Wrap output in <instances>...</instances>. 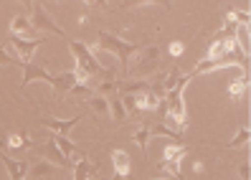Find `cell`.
Here are the masks:
<instances>
[{"label":"cell","mask_w":251,"mask_h":180,"mask_svg":"<svg viewBox=\"0 0 251 180\" xmlns=\"http://www.w3.org/2000/svg\"><path fill=\"white\" fill-rule=\"evenodd\" d=\"M107 99H109V114H112V119H114V122H117V125L127 122V114H125V104H122L120 94H109Z\"/></svg>","instance_id":"ac0fdd59"},{"label":"cell","mask_w":251,"mask_h":180,"mask_svg":"<svg viewBox=\"0 0 251 180\" xmlns=\"http://www.w3.org/2000/svg\"><path fill=\"white\" fill-rule=\"evenodd\" d=\"M94 162H89V157L86 155H81L79 160H76V165H74V175H71V180H86V178H92L94 175Z\"/></svg>","instance_id":"e0dca14e"},{"label":"cell","mask_w":251,"mask_h":180,"mask_svg":"<svg viewBox=\"0 0 251 180\" xmlns=\"http://www.w3.org/2000/svg\"><path fill=\"white\" fill-rule=\"evenodd\" d=\"M10 31H13V36H18V38H33V26H31V21L28 18H23V16H18V18H13L10 21Z\"/></svg>","instance_id":"2e32d148"},{"label":"cell","mask_w":251,"mask_h":180,"mask_svg":"<svg viewBox=\"0 0 251 180\" xmlns=\"http://www.w3.org/2000/svg\"><path fill=\"white\" fill-rule=\"evenodd\" d=\"M51 140H53V145H56L58 150H61V155H64V157H66L69 162H76V160H79V157L84 155L81 150H79L76 145H74V142H71V140L66 137V134H53Z\"/></svg>","instance_id":"7c38bea8"},{"label":"cell","mask_w":251,"mask_h":180,"mask_svg":"<svg viewBox=\"0 0 251 180\" xmlns=\"http://www.w3.org/2000/svg\"><path fill=\"white\" fill-rule=\"evenodd\" d=\"M21 71H23V81H21V89H28V84L41 79V81H46L51 84L53 79V74H49L46 66H36V64H21Z\"/></svg>","instance_id":"ba28073f"},{"label":"cell","mask_w":251,"mask_h":180,"mask_svg":"<svg viewBox=\"0 0 251 180\" xmlns=\"http://www.w3.org/2000/svg\"><path fill=\"white\" fill-rule=\"evenodd\" d=\"M23 180H25V178H23Z\"/></svg>","instance_id":"8d00e7d4"},{"label":"cell","mask_w":251,"mask_h":180,"mask_svg":"<svg viewBox=\"0 0 251 180\" xmlns=\"http://www.w3.org/2000/svg\"><path fill=\"white\" fill-rule=\"evenodd\" d=\"M0 153H8V142H5V137H0Z\"/></svg>","instance_id":"d6a6232c"},{"label":"cell","mask_w":251,"mask_h":180,"mask_svg":"<svg viewBox=\"0 0 251 180\" xmlns=\"http://www.w3.org/2000/svg\"><path fill=\"white\" fill-rule=\"evenodd\" d=\"M86 104H89V109L97 112V114H109V99L101 97V94H92L86 99Z\"/></svg>","instance_id":"cb8c5ba5"},{"label":"cell","mask_w":251,"mask_h":180,"mask_svg":"<svg viewBox=\"0 0 251 180\" xmlns=\"http://www.w3.org/2000/svg\"><path fill=\"white\" fill-rule=\"evenodd\" d=\"M168 51H170V56L178 58V56H183V51H185V43H180V41H173Z\"/></svg>","instance_id":"4dcf8cb0"},{"label":"cell","mask_w":251,"mask_h":180,"mask_svg":"<svg viewBox=\"0 0 251 180\" xmlns=\"http://www.w3.org/2000/svg\"><path fill=\"white\" fill-rule=\"evenodd\" d=\"M86 180H97V178H94V175H92V178H86Z\"/></svg>","instance_id":"e575fe53"},{"label":"cell","mask_w":251,"mask_h":180,"mask_svg":"<svg viewBox=\"0 0 251 180\" xmlns=\"http://www.w3.org/2000/svg\"><path fill=\"white\" fill-rule=\"evenodd\" d=\"M31 26H33V31H43V33H51V36H66V31L61 26H58L46 10H43V5H41V0L36 3L33 0V5H31Z\"/></svg>","instance_id":"277c9868"},{"label":"cell","mask_w":251,"mask_h":180,"mask_svg":"<svg viewBox=\"0 0 251 180\" xmlns=\"http://www.w3.org/2000/svg\"><path fill=\"white\" fill-rule=\"evenodd\" d=\"M56 173H58L56 165H51L49 160H38L33 165H28L25 180H56Z\"/></svg>","instance_id":"9c48e42d"},{"label":"cell","mask_w":251,"mask_h":180,"mask_svg":"<svg viewBox=\"0 0 251 180\" xmlns=\"http://www.w3.org/2000/svg\"><path fill=\"white\" fill-rule=\"evenodd\" d=\"M157 66H160V49L147 46L135 53V64H129V71H137L140 77H145V74H152Z\"/></svg>","instance_id":"5b68a950"},{"label":"cell","mask_w":251,"mask_h":180,"mask_svg":"<svg viewBox=\"0 0 251 180\" xmlns=\"http://www.w3.org/2000/svg\"><path fill=\"white\" fill-rule=\"evenodd\" d=\"M21 3H23V5H28V8H31V5H33V0H21Z\"/></svg>","instance_id":"836d02e7"},{"label":"cell","mask_w":251,"mask_h":180,"mask_svg":"<svg viewBox=\"0 0 251 180\" xmlns=\"http://www.w3.org/2000/svg\"><path fill=\"white\" fill-rule=\"evenodd\" d=\"M81 117L84 114H79V117H71V119H56V117H41L38 119V125L43 127V129H49V132H53V134H66L69 137V132L76 127L79 122H81Z\"/></svg>","instance_id":"8992f818"},{"label":"cell","mask_w":251,"mask_h":180,"mask_svg":"<svg viewBox=\"0 0 251 180\" xmlns=\"http://www.w3.org/2000/svg\"><path fill=\"white\" fill-rule=\"evenodd\" d=\"M38 153H41V160H49L51 165H56V168H69V165H71V162L61 155V150L53 145V140H49L43 147H38Z\"/></svg>","instance_id":"8fae6325"},{"label":"cell","mask_w":251,"mask_h":180,"mask_svg":"<svg viewBox=\"0 0 251 180\" xmlns=\"http://www.w3.org/2000/svg\"><path fill=\"white\" fill-rule=\"evenodd\" d=\"M69 51L74 56V61H76V69H74V77H76L79 84H86L89 79H97L99 84L101 81H114V69L109 66H101L99 58L94 56V51L86 46L81 41H74L69 38Z\"/></svg>","instance_id":"6da1fadb"},{"label":"cell","mask_w":251,"mask_h":180,"mask_svg":"<svg viewBox=\"0 0 251 180\" xmlns=\"http://www.w3.org/2000/svg\"><path fill=\"white\" fill-rule=\"evenodd\" d=\"M178 81H180V69H178V66H173L170 71H165V79H162V92L168 94Z\"/></svg>","instance_id":"4316f807"},{"label":"cell","mask_w":251,"mask_h":180,"mask_svg":"<svg viewBox=\"0 0 251 180\" xmlns=\"http://www.w3.org/2000/svg\"><path fill=\"white\" fill-rule=\"evenodd\" d=\"M41 43H43V38H18V36H13L8 41V46H13V49L18 51V58H21L23 64H31V58L38 51Z\"/></svg>","instance_id":"52a82bcc"},{"label":"cell","mask_w":251,"mask_h":180,"mask_svg":"<svg viewBox=\"0 0 251 180\" xmlns=\"http://www.w3.org/2000/svg\"><path fill=\"white\" fill-rule=\"evenodd\" d=\"M246 89H249V74H244V77H239V79H233V81H231L228 94H231V99L239 102V99L246 94Z\"/></svg>","instance_id":"44dd1931"},{"label":"cell","mask_w":251,"mask_h":180,"mask_svg":"<svg viewBox=\"0 0 251 180\" xmlns=\"http://www.w3.org/2000/svg\"><path fill=\"white\" fill-rule=\"evenodd\" d=\"M74 84H76L74 69H71V71H58V74H53V79H51V89H53L56 99H61L66 92H71V86H74Z\"/></svg>","instance_id":"30bf717a"},{"label":"cell","mask_w":251,"mask_h":180,"mask_svg":"<svg viewBox=\"0 0 251 180\" xmlns=\"http://www.w3.org/2000/svg\"><path fill=\"white\" fill-rule=\"evenodd\" d=\"M21 58L18 56H10L8 53V43H0V66H18L21 69Z\"/></svg>","instance_id":"83f0119b"},{"label":"cell","mask_w":251,"mask_h":180,"mask_svg":"<svg viewBox=\"0 0 251 180\" xmlns=\"http://www.w3.org/2000/svg\"><path fill=\"white\" fill-rule=\"evenodd\" d=\"M249 137H251V134H249V127H241L239 132H236V137L228 142V147L231 150H239V147H246L249 145Z\"/></svg>","instance_id":"f1b7e54d"},{"label":"cell","mask_w":251,"mask_h":180,"mask_svg":"<svg viewBox=\"0 0 251 180\" xmlns=\"http://www.w3.org/2000/svg\"><path fill=\"white\" fill-rule=\"evenodd\" d=\"M188 153V147L180 145V142H175V145H168L165 150H162V160H173V162H180Z\"/></svg>","instance_id":"7402d4cb"},{"label":"cell","mask_w":251,"mask_h":180,"mask_svg":"<svg viewBox=\"0 0 251 180\" xmlns=\"http://www.w3.org/2000/svg\"><path fill=\"white\" fill-rule=\"evenodd\" d=\"M150 137H152L150 125H140V127H137V132L132 134V142H137V145H140V153H142V157L147 155V142H150Z\"/></svg>","instance_id":"ffe728a7"},{"label":"cell","mask_w":251,"mask_h":180,"mask_svg":"<svg viewBox=\"0 0 251 180\" xmlns=\"http://www.w3.org/2000/svg\"><path fill=\"white\" fill-rule=\"evenodd\" d=\"M152 180H155V178H152ZM170 180H173V178H170Z\"/></svg>","instance_id":"d590c367"},{"label":"cell","mask_w":251,"mask_h":180,"mask_svg":"<svg viewBox=\"0 0 251 180\" xmlns=\"http://www.w3.org/2000/svg\"><path fill=\"white\" fill-rule=\"evenodd\" d=\"M226 66H241L244 71H249V56L246 53H226V56H218V58H203V61L196 64V69L190 74H193V77H201V74L226 69Z\"/></svg>","instance_id":"3957f363"},{"label":"cell","mask_w":251,"mask_h":180,"mask_svg":"<svg viewBox=\"0 0 251 180\" xmlns=\"http://www.w3.org/2000/svg\"><path fill=\"white\" fill-rule=\"evenodd\" d=\"M92 51H109L112 56L120 58V66H122V74L125 77H129V64H132V56H135L140 51L137 43H132V41H125L120 36H114L109 31H99L97 36V46Z\"/></svg>","instance_id":"7a4b0ae2"},{"label":"cell","mask_w":251,"mask_h":180,"mask_svg":"<svg viewBox=\"0 0 251 180\" xmlns=\"http://www.w3.org/2000/svg\"><path fill=\"white\" fill-rule=\"evenodd\" d=\"M71 94L76 97V99H84V102H86V99H89V97H92L94 92H92V89L86 86V84H79V81H76V84L71 86Z\"/></svg>","instance_id":"f546056e"},{"label":"cell","mask_w":251,"mask_h":180,"mask_svg":"<svg viewBox=\"0 0 251 180\" xmlns=\"http://www.w3.org/2000/svg\"><path fill=\"white\" fill-rule=\"evenodd\" d=\"M157 170H160V173H168L173 180H183V175H180V162H173V160H160V162H157Z\"/></svg>","instance_id":"484cf974"},{"label":"cell","mask_w":251,"mask_h":180,"mask_svg":"<svg viewBox=\"0 0 251 180\" xmlns=\"http://www.w3.org/2000/svg\"><path fill=\"white\" fill-rule=\"evenodd\" d=\"M135 99H137V107H140V112H155V109H157V104H160V97H155L152 92L135 94Z\"/></svg>","instance_id":"d6986e66"},{"label":"cell","mask_w":251,"mask_h":180,"mask_svg":"<svg viewBox=\"0 0 251 180\" xmlns=\"http://www.w3.org/2000/svg\"><path fill=\"white\" fill-rule=\"evenodd\" d=\"M0 160H3V165H5V170H8L10 180H23V178L28 175V162L10 157L8 153H0Z\"/></svg>","instance_id":"4fadbf2b"},{"label":"cell","mask_w":251,"mask_h":180,"mask_svg":"<svg viewBox=\"0 0 251 180\" xmlns=\"http://www.w3.org/2000/svg\"><path fill=\"white\" fill-rule=\"evenodd\" d=\"M120 99H122V104H125V114H127V119H140V107H137V99H135V94H120Z\"/></svg>","instance_id":"603a6c76"},{"label":"cell","mask_w":251,"mask_h":180,"mask_svg":"<svg viewBox=\"0 0 251 180\" xmlns=\"http://www.w3.org/2000/svg\"><path fill=\"white\" fill-rule=\"evenodd\" d=\"M239 173H241V180H249V162H244V165H241Z\"/></svg>","instance_id":"1f68e13d"},{"label":"cell","mask_w":251,"mask_h":180,"mask_svg":"<svg viewBox=\"0 0 251 180\" xmlns=\"http://www.w3.org/2000/svg\"><path fill=\"white\" fill-rule=\"evenodd\" d=\"M140 5H162L165 10H170L168 0H122L120 10H129V8H140Z\"/></svg>","instance_id":"d4e9b609"},{"label":"cell","mask_w":251,"mask_h":180,"mask_svg":"<svg viewBox=\"0 0 251 180\" xmlns=\"http://www.w3.org/2000/svg\"><path fill=\"white\" fill-rule=\"evenodd\" d=\"M112 162H114V180H127L129 178V155L125 150H114Z\"/></svg>","instance_id":"9a60e30c"},{"label":"cell","mask_w":251,"mask_h":180,"mask_svg":"<svg viewBox=\"0 0 251 180\" xmlns=\"http://www.w3.org/2000/svg\"><path fill=\"white\" fill-rule=\"evenodd\" d=\"M8 153H21V150H28V147H33V140H31V134H28L25 129H18V132H10L8 137Z\"/></svg>","instance_id":"5bb4252c"}]
</instances>
